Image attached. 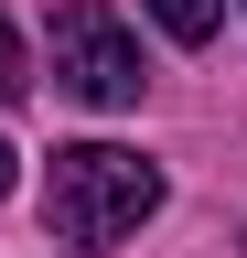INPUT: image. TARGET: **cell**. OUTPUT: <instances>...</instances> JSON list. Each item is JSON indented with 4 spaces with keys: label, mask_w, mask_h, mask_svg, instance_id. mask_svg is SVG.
<instances>
[{
    "label": "cell",
    "mask_w": 247,
    "mask_h": 258,
    "mask_svg": "<svg viewBox=\"0 0 247 258\" xmlns=\"http://www.w3.org/2000/svg\"><path fill=\"white\" fill-rule=\"evenodd\" d=\"M22 97V43H11V22H0V108Z\"/></svg>",
    "instance_id": "4"
},
{
    "label": "cell",
    "mask_w": 247,
    "mask_h": 258,
    "mask_svg": "<svg viewBox=\"0 0 247 258\" xmlns=\"http://www.w3.org/2000/svg\"><path fill=\"white\" fill-rule=\"evenodd\" d=\"M0 194H11V151H0Z\"/></svg>",
    "instance_id": "5"
},
{
    "label": "cell",
    "mask_w": 247,
    "mask_h": 258,
    "mask_svg": "<svg viewBox=\"0 0 247 258\" xmlns=\"http://www.w3.org/2000/svg\"><path fill=\"white\" fill-rule=\"evenodd\" d=\"M150 22H161L172 43H204V32H215V0H150Z\"/></svg>",
    "instance_id": "3"
},
{
    "label": "cell",
    "mask_w": 247,
    "mask_h": 258,
    "mask_svg": "<svg viewBox=\"0 0 247 258\" xmlns=\"http://www.w3.org/2000/svg\"><path fill=\"white\" fill-rule=\"evenodd\" d=\"M54 76H65L86 108H140V43L129 32H118L97 0H65V11H54Z\"/></svg>",
    "instance_id": "2"
},
{
    "label": "cell",
    "mask_w": 247,
    "mask_h": 258,
    "mask_svg": "<svg viewBox=\"0 0 247 258\" xmlns=\"http://www.w3.org/2000/svg\"><path fill=\"white\" fill-rule=\"evenodd\" d=\"M150 205H161V172H150L140 151H118V140H75V151H54V172H43V226L65 247L129 237Z\"/></svg>",
    "instance_id": "1"
}]
</instances>
